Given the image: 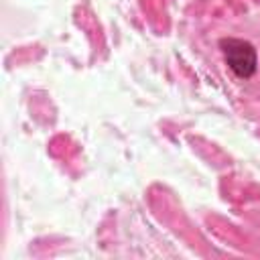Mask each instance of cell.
Returning <instances> with one entry per match:
<instances>
[{"instance_id": "obj_1", "label": "cell", "mask_w": 260, "mask_h": 260, "mask_svg": "<svg viewBox=\"0 0 260 260\" xmlns=\"http://www.w3.org/2000/svg\"><path fill=\"white\" fill-rule=\"evenodd\" d=\"M219 49L223 53V59L228 63V67L242 79H250L256 69H258V55L256 49L252 47V43L244 41V39H221L219 41Z\"/></svg>"}]
</instances>
